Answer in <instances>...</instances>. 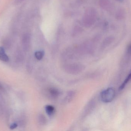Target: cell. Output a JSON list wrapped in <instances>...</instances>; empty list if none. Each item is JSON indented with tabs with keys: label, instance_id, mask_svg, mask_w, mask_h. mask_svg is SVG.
<instances>
[{
	"label": "cell",
	"instance_id": "10",
	"mask_svg": "<svg viewBox=\"0 0 131 131\" xmlns=\"http://www.w3.org/2000/svg\"><path fill=\"white\" fill-rule=\"evenodd\" d=\"M19 1H22V0H19Z\"/></svg>",
	"mask_w": 131,
	"mask_h": 131
},
{
	"label": "cell",
	"instance_id": "8",
	"mask_svg": "<svg viewBox=\"0 0 131 131\" xmlns=\"http://www.w3.org/2000/svg\"><path fill=\"white\" fill-rule=\"evenodd\" d=\"M17 127V125L16 123H13L10 126V129L11 130H14Z\"/></svg>",
	"mask_w": 131,
	"mask_h": 131
},
{
	"label": "cell",
	"instance_id": "6",
	"mask_svg": "<svg viewBox=\"0 0 131 131\" xmlns=\"http://www.w3.org/2000/svg\"><path fill=\"white\" fill-rule=\"evenodd\" d=\"M44 55V52L43 51H38L35 54V56L37 60H41Z\"/></svg>",
	"mask_w": 131,
	"mask_h": 131
},
{
	"label": "cell",
	"instance_id": "2",
	"mask_svg": "<svg viewBox=\"0 0 131 131\" xmlns=\"http://www.w3.org/2000/svg\"><path fill=\"white\" fill-rule=\"evenodd\" d=\"M0 60L4 62L9 61V58L5 53L4 49L2 47H0Z\"/></svg>",
	"mask_w": 131,
	"mask_h": 131
},
{
	"label": "cell",
	"instance_id": "1",
	"mask_svg": "<svg viewBox=\"0 0 131 131\" xmlns=\"http://www.w3.org/2000/svg\"><path fill=\"white\" fill-rule=\"evenodd\" d=\"M116 92L114 88L109 87L102 92L100 95L101 100L104 103H108L112 102L115 97Z\"/></svg>",
	"mask_w": 131,
	"mask_h": 131
},
{
	"label": "cell",
	"instance_id": "5",
	"mask_svg": "<svg viewBox=\"0 0 131 131\" xmlns=\"http://www.w3.org/2000/svg\"><path fill=\"white\" fill-rule=\"evenodd\" d=\"M131 80V72L129 74L127 77L125 78V80L123 82L122 84L121 85V86L119 87V89L120 90H123L125 87L128 83Z\"/></svg>",
	"mask_w": 131,
	"mask_h": 131
},
{
	"label": "cell",
	"instance_id": "9",
	"mask_svg": "<svg viewBox=\"0 0 131 131\" xmlns=\"http://www.w3.org/2000/svg\"><path fill=\"white\" fill-rule=\"evenodd\" d=\"M128 52L129 54H131V45L129 46L128 48Z\"/></svg>",
	"mask_w": 131,
	"mask_h": 131
},
{
	"label": "cell",
	"instance_id": "4",
	"mask_svg": "<svg viewBox=\"0 0 131 131\" xmlns=\"http://www.w3.org/2000/svg\"><path fill=\"white\" fill-rule=\"evenodd\" d=\"M45 111L49 116H52L55 112V108L52 105H48L45 106Z\"/></svg>",
	"mask_w": 131,
	"mask_h": 131
},
{
	"label": "cell",
	"instance_id": "7",
	"mask_svg": "<svg viewBox=\"0 0 131 131\" xmlns=\"http://www.w3.org/2000/svg\"><path fill=\"white\" fill-rule=\"evenodd\" d=\"M73 92H71L69 93V94H68V96L66 97V99H67V100L69 101V100H71V98H72V97H73Z\"/></svg>",
	"mask_w": 131,
	"mask_h": 131
},
{
	"label": "cell",
	"instance_id": "3",
	"mask_svg": "<svg viewBox=\"0 0 131 131\" xmlns=\"http://www.w3.org/2000/svg\"><path fill=\"white\" fill-rule=\"evenodd\" d=\"M48 94L51 97H57L59 95V92L57 89L54 88H50L48 90Z\"/></svg>",
	"mask_w": 131,
	"mask_h": 131
}]
</instances>
